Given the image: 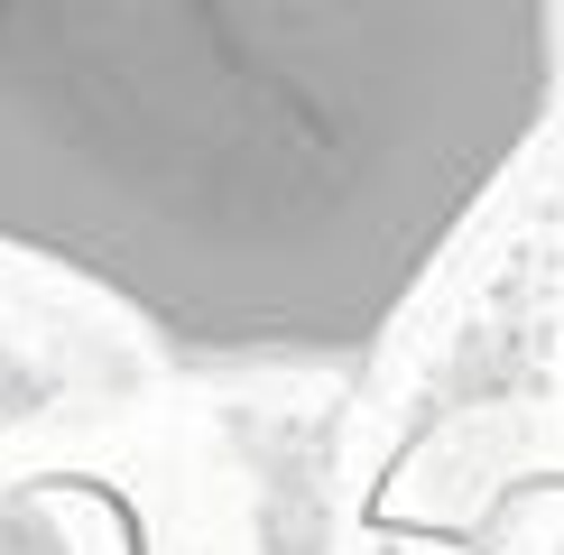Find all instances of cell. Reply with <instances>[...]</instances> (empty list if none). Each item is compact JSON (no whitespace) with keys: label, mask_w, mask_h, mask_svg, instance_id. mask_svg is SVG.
<instances>
[{"label":"cell","mask_w":564,"mask_h":555,"mask_svg":"<svg viewBox=\"0 0 564 555\" xmlns=\"http://www.w3.org/2000/svg\"><path fill=\"white\" fill-rule=\"evenodd\" d=\"M555 65L564 0H0V241L185 361H361Z\"/></svg>","instance_id":"obj_1"},{"label":"cell","mask_w":564,"mask_h":555,"mask_svg":"<svg viewBox=\"0 0 564 555\" xmlns=\"http://www.w3.org/2000/svg\"><path fill=\"white\" fill-rule=\"evenodd\" d=\"M0 555H75V537L46 500H0Z\"/></svg>","instance_id":"obj_2"}]
</instances>
